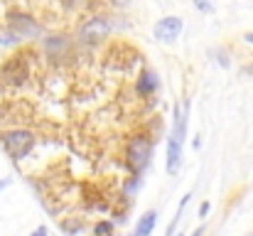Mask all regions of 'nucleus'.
Segmentation results:
<instances>
[{
  "mask_svg": "<svg viewBox=\"0 0 253 236\" xmlns=\"http://www.w3.org/2000/svg\"><path fill=\"white\" fill-rule=\"evenodd\" d=\"M35 143H37V138L27 128H10V131L0 133V145L5 148V153L15 162H20V160H25L35 150Z\"/></svg>",
  "mask_w": 253,
  "mask_h": 236,
  "instance_id": "f257e3e1",
  "label": "nucleus"
},
{
  "mask_svg": "<svg viewBox=\"0 0 253 236\" xmlns=\"http://www.w3.org/2000/svg\"><path fill=\"white\" fill-rule=\"evenodd\" d=\"M153 150H155V143H153L148 136H135V138H130L128 150H126V157H128V167L133 170L135 177L150 165Z\"/></svg>",
  "mask_w": 253,
  "mask_h": 236,
  "instance_id": "f03ea898",
  "label": "nucleus"
},
{
  "mask_svg": "<svg viewBox=\"0 0 253 236\" xmlns=\"http://www.w3.org/2000/svg\"><path fill=\"white\" fill-rule=\"evenodd\" d=\"M0 79L10 86H22L27 79H30V69H27V62L22 57H10L2 67H0Z\"/></svg>",
  "mask_w": 253,
  "mask_h": 236,
  "instance_id": "7ed1b4c3",
  "label": "nucleus"
},
{
  "mask_svg": "<svg viewBox=\"0 0 253 236\" xmlns=\"http://www.w3.org/2000/svg\"><path fill=\"white\" fill-rule=\"evenodd\" d=\"M111 22L106 20V17H101V15H96V17H88L84 25H82V30H79V37L84 40V42H101V40H106L108 35H111Z\"/></svg>",
  "mask_w": 253,
  "mask_h": 236,
  "instance_id": "20e7f679",
  "label": "nucleus"
},
{
  "mask_svg": "<svg viewBox=\"0 0 253 236\" xmlns=\"http://www.w3.org/2000/svg\"><path fill=\"white\" fill-rule=\"evenodd\" d=\"M182 27H184V22L179 17H163V20H158L153 32H155V40H160V42H174L182 35Z\"/></svg>",
  "mask_w": 253,
  "mask_h": 236,
  "instance_id": "39448f33",
  "label": "nucleus"
},
{
  "mask_svg": "<svg viewBox=\"0 0 253 236\" xmlns=\"http://www.w3.org/2000/svg\"><path fill=\"white\" fill-rule=\"evenodd\" d=\"M10 30L15 32V35H27V37H32V35H40V25L30 17V15H25V12H10Z\"/></svg>",
  "mask_w": 253,
  "mask_h": 236,
  "instance_id": "423d86ee",
  "label": "nucleus"
},
{
  "mask_svg": "<svg viewBox=\"0 0 253 236\" xmlns=\"http://www.w3.org/2000/svg\"><path fill=\"white\" fill-rule=\"evenodd\" d=\"M179 167H182V143H177V141H168V165H165V170H168V175H177L179 172Z\"/></svg>",
  "mask_w": 253,
  "mask_h": 236,
  "instance_id": "0eeeda50",
  "label": "nucleus"
},
{
  "mask_svg": "<svg viewBox=\"0 0 253 236\" xmlns=\"http://www.w3.org/2000/svg\"><path fill=\"white\" fill-rule=\"evenodd\" d=\"M135 91L140 94V96H153L155 91H158V74L155 72H143L138 81H135Z\"/></svg>",
  "mask_w": 253,
  "mask_h": 236,
  "instance_id": "6e6552de",
  "label": "nucleus"
},
{
  "mask_svg": "<svg viewBox=\"0 0 253 236\" xmlns=\"http://www.w3.org/2000/svg\"><path fill=\"white\" fill-rule=\"evenodd\" d=\"M155 224H158V212H145V214L138 219L135 232H133L130 236H150L153 234V229H155Z\"/></svg>",
  "mask_w": 253,
  "mask_h": 236,
  "instance_id": "1a4fd4ad",
  "label": "nucleus"
},
{
  "mask_svg": "<svg viewBox=\"0 0 253 236\" xmlns=\"http://www.w3.org/2000/svg\"><path fill=\"white\" fill-rule=\"evenodd\" d=\"M62 232L67 236L82 234V232H84V222H82L79 217H77V219H74V217H72V219H64V222H62Z\"/></svg>",
  "mask_w": 253,
  "mask_h": 236,
  "instance_id": "9d476101",
  "label": "nucleus"
},
{
  "mask_svg": "<svg viewBox=\"0 0 253 236\" xmlns=\"http://www.w3.org/2000/svg\"><path fill=\"white\" fill-rule=\"evenodd\" d=\"M113 222H96L93 224V236H113Z\"/></svg>",
  "mask_w": 253,
  "mask_h": 236,
  "instance_id": "9b49d317",
  "label": "nucleus"
},
{
  "mask_svg": "<svg viewBox=\"0 0 253 236\" xmlns=\"http://www.w3.org/2000/svg\"><path fill=\"white\" fill-rule=\"evenodd\" d=\"M192 2L199 12H211L214 10V0H192Z\"/></svg>",
  "mask_w": 253,
  "mask_h": 236,
  "instance_id": "f8f14e48",
  "label": "nucleus"
},
{
  "mask_svg": "<svg viewBox=\"0 0 253 236\" xmlns=\"http://www.w3.org/2000/svg\"><path fill=\"white\" fill-rule=\"evenodd\" d=\"M209 207H211L209 202H202V207H199V217H207V214H209Z\"/></svg>",
  "mask_w": 253,
  "mask_h": 236,
  "instance_id": "ddd939ff",
  "label": "nucleus"
},
{
  "mask_svg": "<svg viewBox=\"0 0 253 236\" xmlns=\"http://www.w3.org/2000/svg\"><path fill=\"white\" fill-rule=\"evenodd\" d=\"M47 234H49V232H47V227H37V229H35L30 236H47Z\"/></svg>",
  "mask_w": 253,
  "mask_h": 236,
  "instance_id": "4468645a",
  "label": "nucleus"
},
{
  "mask_svg": "<svg viewBox=\"0 0 253 236\" xmlns=\"http://www.w3.org/2000/svg\"><path fill=\"white\" fill-rule=\"evenodd\" d=\"M244 40H246L249 45H253V32H246V35H244Z\"/></svg>",
  "mask_w": 253,
  "mask_h": 236,
  "instance_id": "2eb2a0df",
  "label": "nucleus"
},
{
  "mask_svg": "<svg viewBox=\"0 0 253 236\" xmlns=\"http://www.w3.org/2000/svg\"><path fill=\"white\" fill-rule=\"evenodd\" d=\"M7 185H10V180H0V189H5Z\"/></svg>",
  "mask_w": 253,
  "mask_h": 236,
  "instance_id": "dca6fc26",
  "label": "nucleus"
},
{
  "mask_svg": "<svg viewBox=\"0 0 253 236\" xmlns=\"http://www.w3.org/2000/svg\"><path fill=\"white\" fill-rule=\"evenodd\" d=\"M204 234V227H202V229H197V232H194V236H202Z\"/></svg>",
  "mask_w": 253,
  "mask_h": 236,
  "instance_id": "f3484780",
  "label": "nucleus"
}]
</instances>
